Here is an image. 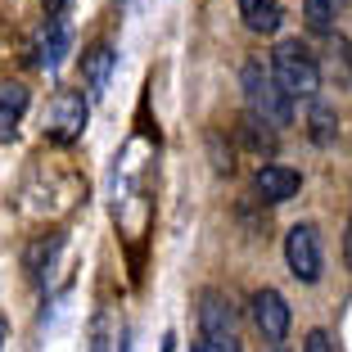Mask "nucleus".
Instances as JSON below:
<instances>
[{
    "mask_svg": "<svg viewBox=\"0 0 352 352\" xmlns=\"http://www.w3.org/2000/svg\"><path fill=\"white\" fill-rule=\"evenodd\" d=\"M91 352H126V325L113 311H100L91 321Z\"/></svg>",
    "mask_w": 352,
    "mask_h": 352,
    "instance_id": "f8f14e48",
    "label": "nucleus"
},
{
    "mask_svg": "<svg viewBox=\"0 0 352 352\" xmlns=\"http://www.w3.org/2000/svg\"><path fill=\"white\" fill-rule=\"evenodd\" d=\"M339 10H343V0H302V19H307L311 32H334Z\"/></svg>",
    "mask_w": 352,
    "mask_h": 352,
    "instance_id": "ddd939ff",
    "label": "nucleus"
},
{
    "mask_svg": "<svg viewBox=\"0 0 352 352\" xmlns=\"http://www.w3.org/2000/svg\"><path fill=\"white\" fill-rule=\"evenodd\" d=\"M271 77H276V86L285 91V100H316V91H321V63H316V54L307 50V45L298 41V36H289V41H280L276 50H271Z\"/></svg>",
    "mask_w": 352,
    "mask_h": 352,
    "instance_id": "f257e3e1",
    "label": "nucleus"
},
{
    "mask_svg": "<svg viewBox=\"0 0 352 352\" xmlns=\"http://www.w3.org/2000/svg\"><path fill=\"white\" fill-rule=\"evenodd\" d=\"M163 352H172V339H167V343H163Z\"/></svg>",
    "mask_w": 352,
    "mask_h": 352,
    "instance_id": "4be33fe9",
    "label": "nucleus"
},
{
    "mask_svg": "<svg viewBox=\"0 0 352 352\" xmlns=\"http://www.w3.org/2000/svg\"><path fill=\"white\" fill-rule=\"evenodd\" d=\"M195 352H239V339L235 334H199Z\"/></svg>",
    "mask_w": 352,
    "mask_h": 352,
    "instance_id": "dca6fc26",
    "label": "nucleus"
},
{
    "mask_svg": "<svg viewBox=\"0 0 352 352\" xmlns=\"http://www.w3.org/2000/svg\"><path fill=\"white\" fill-rule=\"evenodd\" d=\"M5 330H10V325H5V316H0V348H5Z\"/></svg>",
    "mask_w": 352,
    "mask_h": 352,
    "instance_id": "6ab92c4d",
    "label": "nucleus"
},
{
    "mask_svg": "<svg viewBox=\"0 0 352 352\" xmlns=\"http://www.w3.org/2000/svg\"><path fill=\"white\" fill-rule=\"evenodd\" d=\"M239 140H244L253 154H271V149H276V131L262 126L258 118H244V122H239Z\"/></svg>",
    "mask_w": 352,
    "mask_h": 352,
    "instance_id": "4468645a",
    "label": "nucleus"
},
{
    "mask_svg": "<svg viewBox=\"0 0 352 352\" xmlns=\"http://www.w3.org/2000/svg\"><path fill=\"white\" fill-rule=\"evenodd\" d=\"M41 10H45V14H50V19H59V14H63V10H68V0H41Z\"/></svg>",
    "mask_w": 352,
    "mask_h": 352,
    "instance_id": "a211bd4d",
    "label": "nucleus"
},
{
    "mask_svg": "<svg viewBox=\"0 0 352 352\" xmlns=\"http://www.w3.org/2000/svg\"><path fill=\"white\" fill-rule=\"evenodd\" d=\"M311 135H316L321 145H330V135H334V113H330V104H316V100H311Z\"/></svg>",
    "mask_w": 352,
    "mask_h": 352,
    "instance_id": "2eb2a0df",
    "label": "nucleus"
},
{
    "mask_svg": "<svg viewBox=\"0 0 352 352\" xmlns=\"http://www.w3.org/2000/svg\"><path fill=\"white\" fill-rule=\"evenodd\" d=\"M86 122H91V100L82 91H54L45 104V140L50 145H73L82 140Z\"/></svg>",
    "mask_w": 352,
    "mask_h": 352,
    "instance_id": "7ed1b4c3",
    "label": "nucleus"
},
{
    "mask_svg": "<svg viewBox=\"0 0 352 352\" xmlns=\"http://www.w3.org/2000/svg\"><path fill=\"white\" fill-rule=\"evenodd\" d=\"M348 262H352V226H348Z\"/></svg>",
    "mask_w": 352,
    "mask_h": 352,
    "instance_id": "aec40b11",
    "label": "nucleus"
},
{
    "mask_svg": "<svg viewBox=\"0 0 352 352\" xmlns=\"http://www.w3.org/2000/svg\"><path fill=\"white\" fill-rule=\"evenodd\" d=\"M267 352H285V348H280V343H271V348H267Z\"/></svg>",
    "mask_w": 352,
    "mask_h": 352,
    "instance_id": "412c9836",
    "label": "nucleus"
},
{
    "mask_svg": "<svg viewBox=\"0 0 352 352\" xmlns=\"http://www.w3.org/2000/svg\"><path fill=\"white\" fill-rule=\"evenodd\" d=\"M298 186H302V176L294 172V167H285V163H267V167H258V176H253V190H258L262 204H285V199L298 195Z\"/></svg>",
    "mask_w": 352,
    "mask_h": 352,
    "instance_id": "0eeeda50",
    "label": "nucleus"
},
{
    "mask_svg": "<svg viewBox=\"0 0 352 352\" xmlns=\"http://www.w3.org/2000/svg\"><path fill=\"white\" fill-rule=\"evenodd\" d=\"M302 352H334V339L325 330H311L307 339H302Z\"/></svg>",
    "mask_w": 352,
    "mask_h": 352,
    "instance_id": "f3484780",
    "label": "nucleus"
},
{
    "mask_svg": "<svg viewBox=\"0 0 352 352\" xmlns=\"http://www.w3.org/2000/svg\"><path fill=\"white\" fill-rule=\"evenodd\" d=\"M239 19L258 36H276L280 23H285V5L280 0H239Z\"/></svg>",
    "mask_w": 352,
    "mask_h": 352,
    "instance_id": "9b49d317",
    "label": "nucleus"
},
{
    "mask_svg": "<svg viewBox=\"0 0 352 352\" xmlns=\"http://www.w3.org/2000/svg\"><path fill=\"white\" fill-rule=\"evenodd\" d=\"M235 321H239V311L230 302V294H221V289L199 294V325H204V334H235Z\"/></svg>",
    "mask_w": 352,
    "mask_h": 352,
    "instance_id": "6e6552de",
    "label": "nucleus"
},
{
    "mask_svg": "<svg viewBox=\"0 0 352 352\" xmlns=\"http://www.w3.org/2000/svg\"><path fill=\"white\" fill-rule=\"evenodd\" d=\"M28 104H32V95H28L23 82H0V145L14 140L23 113H28Z\"/></svg>",
    "mask_w": 352,
    "mask_h": 352,
    "instance_id": "9d476101",
    "label": "nucleus"
},
{
    "mask_svg": "<svg viewBox=\"0 0 352 352\" xmlns=\"http://www.w3.org/2000/svg\"><path fill=\"white\" fill-rule=\"evenodd\" d=\"M113 63H118V54H113V45H104V41H95L91 50L82 54V86H86V100H104V91H109V77H113Z\"/></svg>",
    "mask_w": 352,
    "mask_h": 352,
    "instance_id": "423d86ee",
    "label": "nucleus"
},
{
    "mask_svg": "<svg viewBox=\"0 0 352 352\" xmlns=\"http://www.w3.org/2000/svg\"><path fill=\"white\" fill-rule=\"evenodd\" d=\"M239 86H244V100H249V118H258L262 126L280 131V126L294 122V104L285 100V91L276 86V77H271V68L262 59H249V63H244Z\"/></svg>",
    "mask_w": 352,
    "mask_h": 352,
    "instance_id": "f03ea898",
    "label": "nucleus"
},
{
    "mask_svg": "<svg viewBox=\"0 0 352 352\" xmlns=\"http://www.w3.org/2000/svg\"><path fill=\"white\" fill-rule=\"evenodd\" d=\"M285 262H289V271L302 280V285H316V280H321L325 253H321V235H316L311 221L289 226V235H285Z\"/></svg>",
    "mask_w": 352,
    "mask_h": 352,
    "instance_id": "20e7f679",
    "label": "nucleus"
},
{
    "mask_svg": "<svg viewBox=\"0 0 352 352\" xmlns=\"http://www.w3.org/2000/svg\"><path fill=\"white\" fill-rule=\"evenodd\" d=\"M68 45H73L68 23H63V19H45L41 41H36V63H41L45 73H59V63H63V54H68Z\"/></svg>",
    "mask_w": 352,
    "mask_h": 352,
    "instance_id": "1a4fd4ad",
    "label": "nucleus"
},
{
    "mask_svg": "<svg viewBox=\"0 0 352 352\" xmlns=\"http://www.w3.org/2000/svg\"><path fill=\"white\" fill-rule=\"evenodd\" d=\"M249 307H253V325H258V334L267 343H280L289 334V302L280 298L276 289H258Z\"/></svg>",
    "mask_w": 352,
    "mask_h": 352,
    "instance_id": "39448f33",
    "label": "nucleus"
}]
</instances>
